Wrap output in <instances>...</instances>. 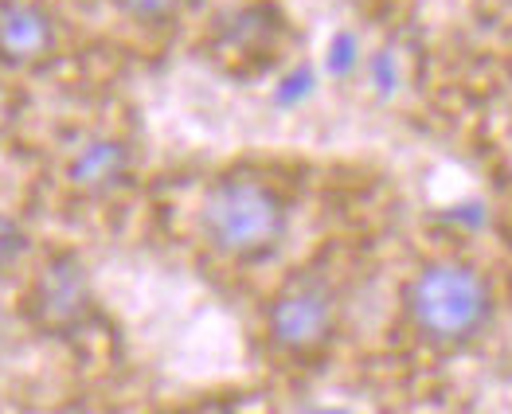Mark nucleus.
I'll return each instance as SVG.
<instances>
[{"mask_svg": "<svg viewBox=\"0 0 512 414\" xmlns=\"http://www.w3.org/2000/svg\"><path fill=\"white\" fill-rule=\"evenodd\" d=\"M200 235L219 258L255 266L286 243L290 204L282 188L258 172H223L200 200Z\"/></svg>", "mask_w": 512, "mask_h": 414, "instance_id": "obj_1", "label": "nucleus"}, {"mask_svg": "<svg viewBox=\"0 0 512 414\" xmlns=\"http://www.w3.org/2000/svg\"><path fill=\"white\" fill-rule=\"evenodd\" d=\"M403 313L415 336L430 348L470 344L493 317L489 278L462 258L423 262L403 286Z\"/></svg>", "mask_w": 512, "mask_h": 414, "instance_id": "obj_2", "label": "nucleus"}, {"mask_svg": "<svg viewBox=\"0 0 512 414\" xmlns=\"http://www.w3.org/2000/svg\"><path fill=\"white\" fill-rule=\"evenodd\" d=\"M337 317H341V297L333 278L317 266H301L266 301L262 329L278 356L313 360L333 344Z\"/></svg>", "mask_w": 512, "mask_h": 414, "instance_id": "obj_3", "label": "nucleus"}, {"mask_svg": "<svg viewBox=\"0 0 512 414\" xmlns=\"http://www.w3.org/2000/svg\"><path fill=\"white\" fill-rule=\"evenodd\" d=\"M28 313L43 332L71 336L94 317V286L75 250H51L28 286Z\"/></svg>", "mask_w": 512, "mask_h": 414, "instance_id": "obj_4", "label": "nucleus"}, {"mask_svg": "<svg viewBox=\"0 0 512 414\" xmlns=\"http://www.w3.org/2000/svg\"><path fill=\"white\" fill-rule=\"evenodd\" d=\"M286 32H290L286 12L274 0H247L219 16L212 32V51L227 67L251 75V71H262L266 63H274Z\"/></svg>", "mask_w": 512, "mask_h": 414, "instance_id": "obj_5", "label": "nucleus"}, {"mask_svg": "<svg viewBox=\"0 0 512 414\" xmlns=\"http://www.w3.org/2000/svg\"><path fill=\"white\" fill-rule=\"evenodd\" d=\"M133 176V149L118 133H83L63 161V180L83 200H110L118 196Z\"/></svg>", "mask_w": 512, "mask_h": 414, "instance_id": "obj_6", "label": "nucleus"}, {"mask_svg": "<svg viewBox=\"0 0 512 414\" xmlns=\"http://www.w3.org/2000/svg\"><path fill=\"white\" fill-rule=\"evenodd\" d=\"M59 51V20L40 0H0V63L12 71L43 67Z\"/></svg>", "mask_w": 512, "mask_h": 414, "instance_id": "obj_7", "label": "nucleus"}, {"mask_svg": "<svg viewBox=\"0 0 512 414\" xmlns=\"http://www.w3.org/2000/svg\"><path fill=\"white\" fill-rule=\"evenodd\" d=\"M28 250H32L28 227H24L16 215L0 211V274H8L12 266H20V262L28 258Z\"/></svg>", "mask_w": 512, "mask_h": 414, "instance_id": "obj_8", "label": "nucleus"}, {"mask_svg": "<svg viewBox=\"0 0 512 414\" xmlns=\"http://www.w3.org/2000/svg\"><path fill=\"white\" fill-rule=\"evenodd\" d=\"M114 4L141 24H169L192 8V0H114Z\"/></svg>", "mask_w": 512, "mask_h": 414, "instance_id": "obj_9", "label": "nucleus"}, {"mask_svg": "<svg viewBox=\"0 0 512 414\" xmlns=\"http://www.w3.org/2000/svg\"><path fill=\"white\" fill-rule=\"evenodd\" d=\"M313 86H317L313 67H309V63H301V67L286 71V75L274 83V102H278L282 110H294V106H301V102L313 94Z\"/></svg>", "mask_w": 512, "mask_h": 414, "instance_id": "obj_10", "label": "nucleus"}, {"mask_svg": "<svg viewBox=\"0 0 512 414\" xmlns=\"http://www.w3.org/2000/svg\"><path fill=\"white\" fill-rule=\"evenodd\" d=\"M356 67H360V40L352 32H337L329 40V51H325V71L333 79H348Z\"/></svg>", "mask_w": 512, "mask_h": 414, "instance_id": "obj_11", "label": "nucleus"}, {"mask_svg": "<svg viewBox=\"0 0 512 414\" xmlns=\"http://www.w3.org/2000/svg\"><path fill=\"white\" fill-rule=\"evenodd\" d=\"M368 83H372L376 94H384V98L399 90V59H395L391 47H380V51L368 55Z\"/></svg>", "mask_w": 512, "mask_h": 414, "instance_id": "obj_12", "label": "nucleus"}, {"mask_svg": "<svg viewBox=\"0 0 512 414\" xmlns=\"http://www.w3.org/2000/svg\"><path fill=\"white\" fill-rule=\"evenodd\" d=\"M16 110H20V94H16L12 86L0 79V137H4L12 125H16V118H20Z\"/></svg>", "mask_w": 512, "mask_h": 414, "instance_id": "obj_13", "label": "nucleus"}, {"mask_svg": "<svg viewBox=\"0 0 512 414\" xmlns=\"http://www.w3.org/2000/svg\"><path fill=\"white\" fill-rule=\"evenodd\" d=\"M196 414H239L235 407H227V403H204Z\"/></svg>", "mask_w": 512, "mask_h": 414, "instance_id": "obj_14", "label": "nucleus"}, {"mask_svg": "<svg viewBox=\"0 0 512 414\" xmlns=\"http://www.w3.org/2000/svg\"><path fill=\"white\" fill-rule=\"evenodd\" d=\"M317 414H348V411H317Z\"/></svg>", "mask_w": 512, "mask_h": 414, "instance_id": "obj_15", "label": "nucleus"}]
</instances>
